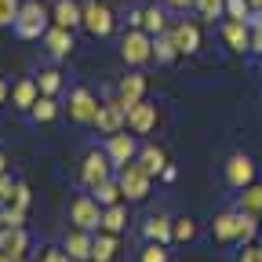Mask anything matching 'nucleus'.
Listing matches in <instances>:
<instances>
[{
	"label": "nucleus",
	"instance_id": "f257e3e1",
	"mask_svg": "<svg viewBox=\"0 0 262 262\" xmlns=\"http://www.w3.org/2000/svg\"><path fill=\"white\" fill-rule=\"evenodd\" d=\"M258 233V215H248V211H222L215 215V241L222 244H251Z\"/></svg>",
	"mask_w": 262,
	"mask_h": 262
},
{
	"label": "nucleus",
	"instance_id": "f03ea898",
	"mask_svg": "<svg viewBox=\"0 0 262 262\" xmlns=\"http://www.w3.org/2000/svg\"><path fill=\"white\" fill-rule=\"evenodd\" d=\"M15 33H18L22 40H37V37L48 33V8L40 4V0H26V4L18 8Z\"/></svg>",
	"mask_w": 262,
	"mask_h": 262
},
{
	"label": "nucleus",
	"instance_id": "7ed1b4c3",
	"mask_svg": "<svg viewBox=\"0 0 262 262\" xmlns=\"http://www.w3.org/2000/svg\"><path fill=\"white\" fill-rule=\"evenodd\" d=\"M120 55H124L127 66H146V62L153 58V37H149L142 26H139V29H131V33H124Z\"/></svg>",
	"mask_w": 262,
	"mask_h": 262
},
{
	"label": "nucleus",
	"instance_id": "20e7f679",
	"mask_svg": "<svg viewBox=\"0 0 262 262\" xmlns=\"http://www.w3.org/2000/svg\"><path fill=\"white\" fill-rule=\"evenodd\" d=\"M120 189H124V196L127 201H146L149 196V182H153V175H146L142 171V164L139 160H131V164H124L120 168Z\"/></svg>",
	"mask_w": 262,
	"mask_h": 262
},
{
	"label": "nucleus",
	"instance_id": "39448f33",
	"mask_svg": "<svg viewBox=\"0 0 262 262\" xmlns=\"http://www.w3.org/2000/svg\"><path fill=\"white\" fill-rule=\"evenodd\" d=\"M95 127L102 131V135H117V131H124L127 127V102H124V98H110V102L98 106Z\"/></svg>",
	"mask_w": 262,
	"mask_h": 262
},
{
	"label": "nucleus",
	"instance_id": "423d86ee",
	"mask_svg": "<svg viewBox=\"0 0 262 262\" xmlns=\"http://www.w3.org/2000/svg\"><path fill=\"white\" fill-rule=\"evenodd\" d=\"M70 222L73 226H80V229H102V204L95 201V196H77V201L70 204Z\"/></svg>",
	"mask_w": 262,
	"mask_h": 262
},
{
	"label": "nucleus",
	"instance_id": "0eeeda50",
	"mask_svg": "<svg viewBox=\"0 0 262 262\" xmlns=\"http://www.w3.org/2000/svg\"><path fill=\"white\" fill-rule=\"evenodd\" d=\"M113 168H117V164L110 160V153H106V149H91V153L84 157L80 179H84V186H88V189H95L98 182H106V179L113 175Z\"/></svg>",
	"mask_w": 262,
	"mask_h": 262
},
{
	"label": "nucleus",
	"instance_id": "6e6552de",
	"mask_svg": "<svg viewBox=\"0 0 262 262\" xmlns=\"http://www.w3.org/2000/svg\"><path fill=\"white\" fill-rule=\"evenodd\" d=\"M84 29L91 37H110L113 33V11L102 4V0H88L84 4Z\"/></svg>",
	"mask_w": 262,
	"mask_h": 262
},
{
	"label": "nucleus",
	"instance_id": "1a4fd4ad",
	"mask_svg": "<svg viewBox=\"0 0 262 262\" xmlns=\"http://www.w3.org/2000/svg\"><path fill=\"white\" fill-rule=\"evenodd\" d=\"M106 153H110V160L117 164V168L131 164V160L139 157V142H135V131H131V135H124V131L110 135V142H106Z\"/></svg>",
	"mask_w": 262,
	"mask_h": 262
},
{
	"label": "nucleus",
	"instance_id": "9d476101",
	"mask_svg": "<svg viewBox=\"0 0 262 262\" xmlns=\"http://www.w3.org/2000/svg\"><path fill=\"white\" fill-rule=\"evenodd\" d=\"M157 127V106L153 102H131L127 106V131H135V135H149Z\"/></svg>",
	"mask_w": 262,
	"mask_h": 262
},
{
	"label": "nucleus",
	"instance_id": "9b49d317",
	"mask_svg": "<svg viewBox=\"0 0 262 262\" xmlns=\"http://www.w3.org/2000/svg\"><path fill=\"white\" fill-rule=\"evenodd\" d=\"M226 182L233 186V189H244V186H251L255 182V164H251V157H244V153H233L226 160Z\"/></svg>",
	"mask_w": 262,
	"mask_h": 262
},
{
	"label": "nucleus",
	"instance_id": "f8f14e48",
	"mask_svg": "<svg viewBox=\"0 0 262 262\" xmlns=\"http://www.w3.org/2000/svg\"><path fill=\"white\" fill-rule=\"evenodd\" d=\"M70 117H73L77 124H95V117H98V98H95L88 88H77V91L70 95Z\"/></svg>",
	"mask_w": 262,
	"mask_h": 262
},
{
	"label": "nucleus",
	"instance_id": "ddd939ff",
	"mask_svg": "<svg viewBox=\"0 0 262 262\" xmlns=\"http://www.w3.org/2000/svg\"><path fill=\"white\" fill-rule=\"evenodd\" d=\"M26 248H29V233L22 226H0V251L11 255V262H22Z\"/></svg>",
	"mask_w": 262,
	"mask_h": 262
},
{
	"label": "nucleus",
	"instance_id": "4468645a",
	"mask_svg": "<svg viewBox=\"0 0 262 262\" xmlns=\"http://www.w3.org/2000/svg\"><path fill=\"white\" fill-rule=\"evenodd\" d=\"M44 48H48L51 58H70V51H73V29L51 26V29L44 33Z\"/></svg>",
	"mask_w": 262,
	"mask_h": 262
},
{
	"label": "nucleus",
	"instance_id": "2eb2a0df",
	"mask_svg": "<svg viewBox=\"0 0 262 262\" xmlns=\"http://www.w3.org/2000/svg\"><path fill=\"white\" fill-rule=\"evenodd\" d=\"M168 33H171V40H175L179 55H193L196 48H201V29H196L193 22H179V26H171Z\"/></svg>",
	"mask_w": 262,
	"mask_h": 262
},
{
	"label": "nucleus",
	"instance_id": "dca6fc26",
	"mask_svg": "<svg viewBox=\"0 0 262 262\" xmlns=\"http://www.w3.org/2000/svg\"><path fill=\"white\" fill-rule=\"evenodd\" d=\"M91 244H95V237H91V229H73L70 237H66V255H70L73 262H88L91 258Z\"/></svg>",
	"mask_w": 262,
	"mask_h": 262
},
{
	"label": "nucleus",
	"instance_id": "f3484780",
	"mask_svg": "<svg viewBox=\"0 0 262 262\" xmlns=\"http://www.w3.org/2000/svg\"><path fill=\"white\" fill-rule=\"evenodd\" d=\"M51 22L62 26V29H77V26H84V8L77 4V0H58Z\"/></svg>",
	"mask_w": 262,
	"mask_h": 262
},
{
	"label": "nucleus",
	"instance_id": "a211bd4d",
	"mask_svg": "<svg viewBox=\"0 0 262 262\" xmlns=\"http://www.w3.org/2000/svg\"><path fill=\"white\" fill-rule=\"evenodd\" d=\"M135 160L142 164V171H146V175H153V179H157V175H164V168H168V157H164V149H160V146H142Z\"/></svg>",
	"mask_w": 262,
	"mask_h": 262
},
{
	"label": "nucleus",
	"instance_id": "6ab92c4d",
	"mask_svg": "<svg viewBox=\"0 0 262 262\" xmlns=\"http://www.w3.org/2000/svg\"><path fill=\"white\" fill-rule=\"evenodd\" d=\"M222 37H226V44L233 48V51H251V33H248V26L237 22V18H229V22L222 26Z\"/></svg>",
	"mask_w": 262,
	"mask_h": 262
},
{
	"label": "nucleus",
	"instance_id": "aec40b11",
	"mask_svg": "<svg viewBox=\"0 0 262 262\" xmlns=\"http://www.w3.org/2000/svg\"><path fill=\"white\" fill-rule=\"evenodd\" d=\"M37 98H40V84L26 77V80H18L15 91H11V106H15V110H33Z\"/></svg>",
	"mask_w": 262,
	"mask_h": 262
},
{
	"label": "nucleus",
	"instance_id": "412c9836",
	"mask_svg": "<svg viewBox=\"0 0 262 262\" xmlns=\"http://www.w3.org/2000/svg\"><path fill=\"white\" fill-rule=\"evenodd\" d=\"M117 258V233L102 229L95 233V244H91V262H113Z\"/></svg>",
	"mask_w": 262,
	"mask_h": 262
},
{
	"label": "nucleus",
	"instance_id": "4be33fe9",
	"mask_svg": "<svg viewBox=\"0 0 262 262\" xmlns=\"http://www.w3.org/2000/svg\"><path fill=\"white\" fill-rule=\"evenodd\" d=\"M142 229H146V241H157V244H168L171 241V219L168 215H149Z\"/></svg>",
	"mask_w": 262,
	"mask_h": 262
},
{
	"label": "nucleus",
	"instance_id": "5701e85b",
	"mask_svg": "<svg viewBox=\"0 0 262 262\" xmlns=\"http://www.w3.org/2000/svg\"><path fill=\"white\" fill-rule=\"evenodd\" d=\"M142 95H146V77L142 73H127L120 80V98L131 106V102H142Z\"/></svg>",
	"mask_w": 262,
	"mask_h": 262
},
{
	"label": "nucleus",
	"instance_id": "b1692460",
	"mask_svg": "<svg viewBox=\"0 0 262 262\" xmlns=\"http://www.w3.org/2000/svg\"><path fill=\"white\" fill-rule=\"evenodd\" d=\"M120 196H124V189H120V182H113V179H106V182H98V186H95V201L102 204V208L120 204Z\"/></svg>",
	"mask_w": 262,
	"mask_h": 262
},
{
	"label": "nucleus",
	"instance_id": "393cba45",
	"mask_svg": "<svg viewBox=\"0 0 262 262\" xmlns=\"http://www.w3.org/2000/svg\"><path fill=\"white\" fill-rule=\"evenodd\" d=\"M29 117L37 120V124H48V120H55V117H58V106H55V95H40L37 102H33Z\"/></svg>",
	"mask_w": 262,
	"mask_h": 262
},
{
	"label": "nucleus",
	"instance_id": "a878e982",
	"mask_svg": "<svg viewBox=\"0 0 262 262\" xmlns=\"http://www.w3.org/2000/svg\"><path fill=\"white\" fill-rule=\"evenodd\" d=\"M142 29L149 33V37H160V33H168V15H164L160 8H146V11H142Z\"/></svg>",
	"mask_w": 262,
	"mask_h": 262
},
{
	"label": "nucleus",
	"instance_id": "bb28decb",
	"mask_svg": "<svg viewBox=\"0 0 262 262\" xmlns=\"http://www.w3.org/2000/svg\"><path fill=\"white\" fill-rule=\"evenodd\" d=\"M237 208H241V211H248V215H262V186H255V182H251V186H244Z\"/></svg>",
	"mask_w": 262,
	"mask_h": 262
},
{
	"label": "nucleus",
	"instance_id": "cd10ccee",
	"mask_svg": "<svg viewBox=\"0 0 262 262\" xmlns=\"http://www.w3.org/2000/svg\"><path fill=\"white\" fill-rule=\"evenodd\" d=\"M175 55H179V48H175V40H171V33L153 37V58H157V62H171Z\"/></svg>",
	"mask_w": 262,
	"mask_h": 262
},
{
	"label": "nucleus",
	"instance_id": "c85d7f7f",
	"mask_svg": "<svg viewBox=\"0 0 262 262\" xmlns=\"http://www.w3.org/2000/svg\"><path fill=\"white\" fill-rule=\"evenodd\" d=\"M124 226H127V211H124L120 204H113V208H102V229H110V233H120Z\"/></svg>",
	"mask_w": 262,
	"mask_h": 262
},
{
	"label": "nucleus",
	"instance_id": "c756f323",
	"mask_svg": "<svg viewBox=\"0 0 262 262\" xmlns=\"http://www.w3.org/2000/svg\"><path fill=\"white\" fill-rule=\"evenodd\" d=\"M196 237V222L193 219H175L171 222V241H193Z\"/></svg>",
	"mask_w": 262,
	"mask_h": 262
},
{
	"label": "nucleus",
	"instance_id": "7c9ffc66",
	"mask_svg": "<svg viewBox=\"0 0 262 262\" xmlns=\"http://www.w3.org/2000/svg\"><path fill=\"white\" fill-rule=\"evenodd\" d=\"M37 84H40V95H55V91L62 88V73H58V70H40Z\"/></svg>",
	"mask_w": 262,
	"mask_h": 262
},
{
	"label": "nucleus",
	"instance_id": "2f4dec72",
	"mask_svg": "<svg viewBox=\"0 0 262 262\" xmlns=\"http://www.w3.org/2000/svg\"><path fill=\"white\" fill-rule=\"evenodd\" d=\"M15 193H18V182L4 171V175H0V208H4V204H11L15 201Z\"/></svg>",
	"mask_w": 262,
	"mask_h": 262
},
{
	"label": "nucleus",
	"instance_id": "473e14b6",
	"mask_svg": "<svg viewBox=\"0 0 262 262\" xmlns=\"http://www.w3.org/2000/svg\"><path fill=\"white\" fill-rule=\"evenodd\" d=\"M196 11H201L204 18H211V22H215V18L226 11V0H196Z\"/></svg>",
	"mask_w": 262,
	"mask_h": 262
},
{
	"label": "nucleus",
	"instance_id": "72a5a7b5",
	"mask_svg": "<svg viewBox=\"0 0 262 262\" xmlns=\"http://www.w3.org/2000/svg\"><path fill=\"white\" fill-rule=\"evenodd\" d=\"M18 0H0V26H15V18H18Z\"/></svg>",
	"mask_w": 262,
	"mask_h": 262
},
{
	"label": "nucleus",
	"instance_id": "f704fd0d",
	"mask_svg": "<svg viewBox=\"0 0 262 262\" xmlns=\"http://www.w3.org/2000/svg\"><path fill=\"white\" fill-rule=\"evenodd\" d=\"M22 219H26V211L15 208V204H4V208H0V226H22Z\"/></svg>",
	"mask_w": 262,
	"mask_h": 262
},
{
	"label": "nucleus",
	"instance_id": "c9c22d12",
	"mask_svg": "<svg viewBox=\"0 0 262 262\" xmlns=\"http://www.w3.org/2000/svg\"><path fill=\"white\" fill-rule=\"evenodd\" d=\"M142 262H168V251H164V244L149 241V248L142 251Z\"/></svg>",
	"mask_w": 262,
	"mask_h": 262
},
{
	"label": "nucleus",
	"instance_id": "e433bc0d",
	"mask_svg": "<svg viewBox=\"0 0 262 262\" xmlns=\"http://www.w3.org/2000/svg\"><path fill=\"white\" fill-rule=\"evenodd\" d=\"M226 8H229V15H233L237 22H244V15H248L251 4H248V0H226Z\"/></svg>",
	"mask_w": 262,
	"mask_h": 262
},
{
	"label": "nucleus",
	"instance_id": "4c0bfd02",
	"mask_svg": "<svg viewBox=\"0 0 262 262\" xmlns=\"http://www.w3.org/2000/svg\"><path fill=\"white\" fill-rule=\"evenodd\" d=\"M237 262H262V248L258 244H244V251H241Z\"/></svg>",
	"mask_w": 262,
	"mask_h": 262
},
{
	"label": "nucleus",
	"instance_id": "58836bf2",
	"mask_svg": "<svg viewBox=\"0 0 262 262\" xmlns=\"http://www.w3.org/2000/svg\"><path fill=\"white\" fill-rule=\"evenodd\" d=\"M40 262H73V258H70V255H66V248H48Z\"/></svg>",
	"mask_w": 262,
	"mask_h": 262
},
{
	"label": "nucleus",
	"instance_id": "ea45409f",
	"mask_svg": "<svg viewBox=\"0 0 262 262\" xmlns=\"http://www.w3.org/2000/svg\"><path fill=\"white\" fill-rule=\"evenodd\" d=\"M11 204L22 208V211L29 208V186H26V182H18V193H15V201H11Z\"/></svg>",
	"mask_w": 262,
	"mask_h": 262
},
{
	"label": "nucleus",
	"instance_id": "a19ab883",
	"mask_svg": "<svg viewBox=\"0 0 262 262\" xmlns=\"http://www.w3.org/2000/svg\"><path fill=\"white\" fill-rule=\"evenodd\" d=\"M251 51H258V55H262V22L251 29Z\"/></svg>",
	"mask_w": 262,
	"mask_h": 262
},
{
	"label": "nucleus",
	"instance_id": "79ce46f5",
	"mask_svg": "<svg viewBox=\"0 0 262 262\" xmlns=\"http://www.w3.org/2000/svg\"><path fill=\"white\" fill-rule=\"evenodd\" d=\"M168 8H175V11H186V8H196V0H164Z\"/></svg>",
	"mask_w": 262,
	"mask_h": 262
},
{
	"label": "nucleus",
	"instance_id": "37998d69",
	"mask_svg": "<svg viewBox=\"0 0 262 262\" xmlns=\"http://www.w3.org/2000/svg\"><path fill=\"white\" fill-rule=\"evenodd\" d=\"M4 98H8V84L0 80V106H4Z\"/></svg>",
	"mask_w": 262,
	"mask_h": 262
},
{
	"label": "nucleus",
	"instance_id": "c03bdc74",
	"mask_svg": "<svg viewBox=\"0 0 262 262\" xmlns=\"http://www.w3.org/2000/svg\"><path fill=\"white\" fill-rule=\"evenodd\" d=\"M4 171H8V157H4V153H0V175H4Z\"/></svg>",
	"mask_w": 262,
	"mask_h": 262
},
{
	"label": "nucleus",
	"instance_id": "a18cd8bd",
	"mask_svg": "<svg viewBox=\"0 0 262 262\" xmlns=\"http://www.w3.org/2000/svg\"><path fill=\"white\" fill-rule=\"evenodd\" d=\"M248 4H251L255 11H262V0H248Z\"/></svg>",
	"mask_w": 262,
	"mask_h": 262
},
{
	"label": "nucleus",
	"instance_id": "49530a36",
	"mask_svg": "<svg viewBox=\"0 0 262 262\" xmlns=\"http://www.w3.org/2000/svg\"><path fill=\"white\" fill-rule=\"evenodd\" d=\"M0 262H11V255H4V251H0Z\"/></svg>",
	"mask_w": 262,
	"mask_h": 262
}]
</instances>
